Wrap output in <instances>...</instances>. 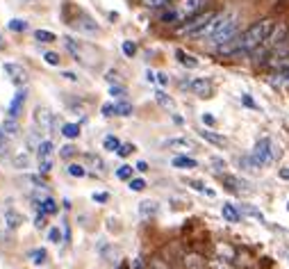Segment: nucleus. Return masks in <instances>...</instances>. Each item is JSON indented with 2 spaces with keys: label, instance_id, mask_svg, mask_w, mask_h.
Returning a JSON list of instances; mask_svg holds the SVG:
<instances>
[{
  "label": "nucleus",
  "instance_id": "c9c22d12",
  "mask_svg": "<svg viewBox=\"0 0 289 269\" xmlns=\"http://www.w3.org/2000/svg\"><path fill=\"white\" fill-rule=\"evenodd\" d=\"M53 162H55V158H41L39 160V171L41 174H48V171L53 169Z\"/></svg>",
  "mask_w": 289,
  "mask_h": 269
},
{
  "label": "nucleus",
  "instance_id": "58836bf2",
  "mask_svg": "<svg viewBox=\"0 0 289 269\" xmlns=\"http://www.w3.org/2000/svg\"><path fill=\"white\" fill-rule=\"evenodd\" d=\"M73 155H75V149H73V146H62V149H59V158H73Z\"/></svg>",
  "mask_w": 289,
  "mask_h": 269
},
{
  "label": "nucleus",
  "instance_id": "a878e982",
  "mask_svg": "<svg viewBox=\"0 0 289 269\" xmlns=\"http://www.w3.org/2000/svg\"><path fill=\"white\" fill-rule=\"evenodd\" d=\"M7 28H10L12 32H25L30 25H28V21H25V19H12L10 23H7Z\"/></svg>",
  "mask_w": 289,
  "mask_h": 269
},
{
  "label": "nucleus",
  "instance_id": "864d4df0",
  "mask_svg": "<svg viewBox=\"0 0 289 269\" xmlns=\"http://www.w3.org/2000/svg\"><path fill=\"white\" fill-rule=\"evenodd\" d=\"M203 123H205V125H214V116H212L210 112H205V114H203Z\"/></svg>",
  "mask_w": 289,
  "mask_h": 269
},
{
  "label": "nucleus",
  "instance_id": "20e7f679",
  "mask_svg": "<svg viewBox=\"0 0 289 269\" xmlns=\"http://www.w3.org/2000/svg\"><path fill=\"white\" fill-rule=\"evenodd\" d=\"M255 158V162L260 167H264V165H269L271 160H273V144H271V140L269 137H262L257 144H255V149H253V153H250Z\"/></svg>",
  "mask_w": 289,
  "mask_h": 269
},
{
  "label": "nucleus",
  "instance_id": "6e6552de",
  "mask_svg": "<svg viewBox=\"0 0 289 269\" xmlns=\"http://www.w3.org/2000/svg\"><path fill=\"white\" fill-rule=\"evenodd\" d=\"M32 119H35V125L41 130V132H50V128H53V114H50L48 107H35V114H32Z\"/></svg>",
  "mask_w": 289,
  "mask_h": 269
},
{
  "label": "nucleus",
  "instance_id": "7c9ffc66",
  "mask_svg": "<svg viewBox=\"0 0 289 269\" xmlns=\"http://www.w3.org/2000/svg\"><path fill=\"white\" fill-rule=\"evenodd\" d=\"M69 176H73V178H84V176H87V169H84L82 165H69Z\"/></svg>",
  "mask_w": 289,
  "mask_h": 269
},
{
  "label": "nucleus",
  "instance_id": "1a4fd4ad",
  "mask_svg": "<svg viewBox=\"0 0 289 269\" xmlns=\"http://www.w3.org/2000/svg\"><path fill=\"white\" fill-rule=\"evenodd\" d=\"M187 89H191L196 96H201V98H210L212 96V82H210V78H194V80H189V87Z\"/></svg>",
  "mask_w": 289,
  "mask_h": 269
},
{
  "label": "nucleus",
  "instance_id": "f8f14e48",
  "mask_svg": "<svg viewBox=\"0 0 289 269\" xmlns=\"http://www.w3.org/2000/svg\"><path fill=\"white\" fill-rule=\"evenodd\" d=\"M167 146L171 151H194V149H196L194 140H187V137H176V140H169Z\"/></svg>",
  "mask_w": 289,
  "mask_h": 269
},
{
  "label": "nucleus",
  "instance_id": "49530a36",
  "mask_svg": "<svg viewBox=\"0 0 289 269\" xmlns=\"http://www.w3.org/2000/svg\"><path fill=\"white\" fill-rule=\"evenodd\" d=\"M107 199H109V196L105 194V192H98V194H93V201H96V203H107Z\"/></svg>",
  "mask_w": 289,
  "mask_h": 269
},
{
  "label": "nucleus",
  "instance_id": "4468645a",
  "mask_svg": "<svg viewBox=\"0 0 289 269\" xmlns=\"http://www.w3.org/2000/svg\"><path fill=\"white\" fill-rule=\"evenodd\" d=\"M176 57H178V62H180L182 66H187V69H196V66L201 64V62H198L196 57L189 55V53H185L182 48H178V50H176Z\"/></svg>",
  "mask_w": 289,
  "mask_h": 269
},
{
  "label": "nucleus",
  "instance_id": "c756f323",
  "mask_svg": "<svg viewBox=\"0 0 289 269\" xmlns=\"http://www.w3.org/2000/svg\"><path fill=\"white\" fill-rule=\"evenodd\" d=\"M30 258H32L35 264H44L46 258H48V253H46V249H35L32 253H30Z\"/></svg>",
  "mask_w": 289,
  "mask_h": 269
},
{
  "label": "nucleus",
  "instance_id": "052dcab7",
  "mask_svg": "<svg viewBox=\"0 0 289 269\" xmlns=\"http://www.w3.org/2000/svg\"><path fill=\"white\" fill-rule=\"evenodd\" d=\"M287 258H289V249H287Z\"/></svg>",
  "mask_w": 289,
  "mask_h": 269
},
{
  "label": "nucleus",
  "instance_id": "423d86ee",
  "mask_svg": "<svg viewBox=\"0 0 289 269\" xmlns=\"http://www.w3.org/2000/svg\"><path fill=\"white\" fill-rule=\"evenodd\" d=\"M69 23L73 25L75 30L84 32V35H96V32H98V23H96L89 14H84V12H80V10H78V14H75V19L69 21Z\"/></svg>",
  "mask_w": 289,
  "mask_h": 269
},
{
  "label": "nucleus",
  "instance_id": "79ce46f5",
  "mask_svg": "<svg viewBox=\"0 0 289 269\" xmlns=\"http://www.w3.org/2000/svg\"><path fill=\"white\" fill-rule=\"evenodd\" d=\"M212 167H214L216 171H223V169H226V160H221V158H212Z\"/></svg>",
  "mask_w": 289,
  "mask_h": 269
},
{
  "label": "nucleus",
  "instance_id": "4c0bfd02",
  "mask_svg": "<svg viewBox=\"0 0 289 269\" xmlns=\"http://www.w3.org/2000/svg\"><path fill=\"white\" fill-rule=\"evenodd\" d=\"M132 151H134V146H132V144H121V146H118L116 153L121 155V158H127V155L132 153Z\"/></svg>",
  "mask_w": 289,
  "mask_h": 269
},
{
  "label": "nucleus",
  "instance_id": "4be33fe9",
  "mask_svg": "<svg viewBox=\"0 0 289 269\" xmlns=\"http://www.w3.org/2000/svg\"><path fill=\"white\" fill-rule=\"evenodd\" d=\"M53 151H55V146H53L50 140L39 142V146H37V155H39V160L41 158H53Z\"/></svg>",
  "mask_w": 289,
  "mask_h": 269
},
{
  "label": "nucleus",
  "instance_id": "b1692460",
  "mask_svg": "<svg viewBox=\"0 0 289 269\" xmlns=\"http://www.w3.org/2000/svg\"><path fill=\"white\" fill-rule=\"evenodd\" d=\"M62 134L64 137H69V140H75V137H80V125L78 123H64Z\"/></svg>",
  "mask_w": 289,
  "mask_h": 269
},
{
  "label": "nucleus",
  "instance_id": "f257e3e1",
  "mask_svg": "<svg viewBox=\"0 0 289 269\" xmlns=\"http://www.w3.org/2000/svg\"><path fill=\"white\" fill-rule=\"evenodd\" d=\"M273 28H275L273 19H262V21H257V23H253L244 35H239V53H255V50L269 39Z\"/></svg>",
  "mask_w": 289,
  "mask_h": 269
},
{
  "label": "nucleus",
  "instance_id": "c03bdc74",
  "mask_svg": "<svg viewBox=\"0 0 289 269\" xmlns=\"http://www.w3.org/2000/svg\"><path fill=\"white\" fill-rule=\"evenodd\" d=\"M244 210H246V212H248L250 214V217H255V219H264V217H262V212H260V210H255V208H250V205H244Z\"/></svg>",
  "mask_w": 289,
  "mask_h": 269
},
{
  "label": "nucleus",
  "instance_id": "ddd939ff",
  "mask_svg": "<svg viewBox=\"0 0 289 269\" xmlns=\"http://www.w3.org/2000/svg\"><path fill=\"white\" fill-rule=\"evenodd\" d=\"M37 208H39V212H44V214H55V212H57V201H55V199H50V196H44V199H39V201H37Z\"/></svg>",
  "mask_w": 289,
  "mask_h": 269
},
{
  "label": "nucleus",
  "instance_id": "5701e85b",
  "mask_svg": "<svg viewBox=\"0 0 289 269\" xmlns=\"http://www.w3.org/2000/svg\"><path fill=\"white\" fill-rule=\"evenodd\" d=\"M132 105L130 103H125V100H121V103H114V114L116 116H130L132 114Z\"/></svg>",
  "mask_w": 289,
  "mask_h": 269
},
{
  "label": "nucleus",
  "instance_id": "a211bd4d",
  "mask_svg": "<svg viewBox=\"0 0 289 269\" xmlns=\"http://www.w3.org/2000/svg\"><path fill=\"white\" fill-rule=\"evenodd\" d=\"M139 214H141L143 219L155 217V214H157V203H155V201H143V203H139Z\"/></svg>",
  "mask_w": 289,
  "mask_h": 269
},
{
  "label": "nucleus",
  "instance_id": "39448f33",
  "mask_svg": "<svg viewBox=\"0 0 289 269\" xmlns=\"http://www.w3.org/2000/svg\"><path fill=\"white\" fill-rule=\"evenodd\" d=\"M203 5H205V0H180L176 5L178 21H187V19H191V16H196Z\"/></svg>",
  "mask_w": 289,
  "mask_h": 269
},
{
  "label": "nucleus",
  "instance_id": "9b49d317",
  "mask_svg": "<svg viewBox=\"0 0 289 269\" xmlns=\"http://www.w3.org/2000/svg\"><path fill=\"white\" fill-rule=\"evenodd\" d=\"M19 119H12V116H7L5 121H3V125H0V134L3 137H7V140H14V137H19Z\"/></svg>",
  "mask_w": 289,
  "mask_h": 269
},
{
  "label": "nucleus",
  "instance_id": "72a5a7b5",
  "mask_svg": "<svg viewBox=\"0 0 289 269\" xmlns=\"http://www.w3.org/2000/svg\"><path fill=\"white\" fill-rule=\"evenodd\" d=\"M130 190H132V192H143V190H146V180H143V178H130Z\"/></svg>",
  "mask_w": 289,
  "mask_h": 269
},
{
  "label": "nucleus",
  "instance_id": "8fccbe9b",
  "mask_svg": "<svg viewBox=\"0 0 289 269\" xmlns=\"http://www.w3.org/2000/svg\"><path fill=\"white\" fill-rule=\"evenodd\" d=\"M157 82H160L162 87H167L169 85V75L167 73H157Z\"/></svg>",
  "mask_w": 289,
  "mask_h": 269
},
{
  "label": "nucleus",
  "instance_id": "ea45409f",
  "mask_svg": "<svg viewBox=\"0 0 289 269\" xmlns=\"http://www.w3.org/2000/svg\"><path fill=\"white\" fill-rule=\"evenodd\" d=\"M48 239H50V242H55V244H59V242H62V233H59V228H50Z\"/></svg>",
  "mask_w": 289,
  "mask_h": 269
},
{
  "label": "nucleus",
  "instance_id": "c85d7f7f",
  "mask_svg": "<svg viewBox=\"0 0 289 269\" xmlns=\"http://www.w3.org/2000/svg\"><path fill=\"white\" fill-rule=\"evenodd\" d=\"M64 46L69 48V53L75 57V60H82V57H80V48H78V46H75V41L71 39V37H64Z\"/></svg>",
  "mask_w": 289,
  "mask_h": 269
},
{
  "label": "nucleus",
  "instance_id": "3c124183",
  "mask_svg": "<svg viewBox=\"0 0 289 269\" xmlns=\"http://www.w3.org/2000/svg\"><path fill=\"white\" fill-rule=\"evenodd\" d=\"M62 78H66V80H69V82H78V75H75V73H71V71H64V73H62Z\"/></svg>",
  "mask_w": 289,
  "mask_h": 269
},
{
  "label": "nucleus",
  "instance_id": "f03ea898",
  "mask_svg": "<svg viewBox=\"0 0 289 269\" xmlns=\"http://www.w3.org/2000/svg\"><path fill=\"white\" fill-rule=\"evenodd\" d=\"M237 30H239V19H237V14L235 12H226V19H223V23L219 25V30L210 37V44H214V46L226 44V41L235 39Z\"/></svg>",
  "mask_w": 289,
  "mask_h": 269
},
{
  "label": "nucleus",
  "instance_id": "e433bc0d",
  "mask_svg": "<svg viewBox=\"0 0 289 269\" xmlns=\"http://www.w3.org/2000/svg\"><path fill=\"white\" fill-rule=\"evenodd\" d=\"M44 60L48 62L50 66H59V62H62V60H59V55H57V53H46V55H44Z\"/></svg>",
  "mask_w": 289,
  "mask_h": 269
},
{
  "label": "nucleus",
  "instance_id": "aec40b11",
  "mask_svg": "<svg viewBox=\"0 0 289 269\" xmlns=\"http://www.w3.org/2000/svg\"><path fill=\"white\" fill-rule=\"evenodd\" d=\"M155 100H157L160 105H162L164 110H171V112L176 110V100H173L171 96H167L164 91H155Z\"/></svg>",
  "mask_w": 289,
  "mask_h": 269
},
{
  "label": "nucleus",
  "instance_id": "6ab92c4d",
  "mask_svg": "<svg viewBox=\"0 0 289 269\" xmlns=\"http://www.w3.org/2000/svg\"><path fill=\"white\" fill-rule=\"evenodd\" d=\"M201 137H203L205 142H210V144H214V146H226V144H228L226 137H221V134L212 132V130H201Z\"/></svg>",
  "mask_w": 289,
  "mask_h": 269
},
{
  "label": "nucleus",
  "instance_id": "7ed1b4c3",
  "mask_svg": "<svg viewBox=\"0 0 289 269\" xmlns=\"http://www.w3.org/2000/svg\"><path fill=\"white\" fill-rule=\"evenodd\" d=\"M219 14V12H198L196 16H191V19L185 21V25H180L178 28V35H187V37H196L198 32L205 28L207 23H210L214 16Z\"/></svg>",
  "mask_w": 289,
  "mask_h": 269
},
{
  "label": "nucleus",
  "instance_id": "4d7b16f0",
  "mask_svg": "<svg viewBox=\"0 0 289 269\" xmlns=\"http://www.w3.org/2000/svg\"><path fill=\"white\" fill-rule=\"evenodd\" d=\"M137 171H141V174H146V171H148V165L143 162V160H141V162H137Z\"/></svg>",
  "mask_w": 289,
  "mask_h": 269
},
{
  "label": "nucleus",
  "instance_id": "0eeeda50",
  "mask_svg": "<svg viewBox=\"0 0 289 269\" xmlns=\"http://www.w3.org/2000/svg\"><path fill=\"white\" fill-rule=\"evenodd\" d=\"M3 71H5L7 78H10L16 87H25V82H28V71H25L21 64L7 62V64H3Z\"/></svg>",
  "mask_w": 289,
  "mask_h": 269
},
{
  "label": "nucleus",
  "instance_id": "a19ab883",
  "mask_svg": "<svg viewBox=\"0 0 289 269\" xmlns=\"http://www.w3.org/2000/svg\"><path fill=\"white\" fill-rule=\"evenodd\" d=\"M143 3H146V7L155 10V7H162V5H167V3H171V0H143Z\"/></svg>",
  "mask_w": 289,
  "mask_h": 269
},
{
  "label": "nucleus",
  "instance_id": "5fc2aeb1",
  "mask_svg": "<svg viewBox=\"0 0 289 269\" xmlns=\"http://www.w3.org/2000/svg\"><path fill=\"white\" fill-rule=\"evenodd\" d=\"M105 78H107L109 82H116V80H118V73H116V71H107V73H105Z\"/></svg>",
  "mask_w": 289,
  "mask_h": 269
},
{
  "label": "nucleus",
  "instance_id": "dca6fc26",
  "mask_svg": "<svg viewBox=\"0 0 289 269\" xmlns=\"http://www.w3.org/2000/svg\"><path fill=\"white\" fill-rule=\"evenodd\" d=\"M21 224H23V214L14 212V210H7V212H5V226H7V228L16 230Z\"/></svg>",
  "mask_w": 289,
  "mask_h": 269
},
{
  "label": "nucleus",
  "instance_id": "a18cd8bd",
  "mask_svg": "<svg viewBox=\"0 0 289 269\" xmlns=\"http://www.w3.org/2000/svg\"><path fill=\"white\" fill-rule=\"evenodd\" d=\"M35 226H37V228H44V226H46V214H44V212H39V214H37Z\"/></svg>",
  "mask_w": 289,
  "mask_h": 269
},
{
  "label": "nucleus",
  "instance_id": "37998d69",
  "mask_svg": "<svg viewBox=\"0 0 289 269\" xmlns=\"http://www.w3.org/2000/svg\"><path fill=\"white\" fill-rule=\"evenodd\" d=\"M109 94L123 98V96H125V89H123V87H118V85H112V87H109Z\"/></svg>",
  "mask_w": 289,
  "mask_h": 269
},
{
  "label": "nucleus",
  "instance_id": "412c9836",
  "mask_svg": "<svg viewBox=\"0 0 289 269\" xmlns=\"http://www.w3.org/2000/svg\"><path fill=\"white\" fill-rule=\"evenodd\" d=\"M223 183L228 185V190H235V192H241V190H248V183H244V180L235 178V176H226L223 178Z\"/></svg>",
  "mask_w": 289,
  "mask_h": 269
},
{
  "label": "nucleus",
  "instance_id": "473e14b6",
  "mask_svg": "<svg viewBox=\"0 0 289 269\" xmlns=\"http://www.w3.org/2000/svg\"><path fill=\"white\" fill-rule=\"evenodd\" d=\"M116 176H118L121 180H130V178H132V167H130V165L118 167V169H116Z\"/></svg>",
  "mask_w": 289,
  "mask_h": 269
},
{
  "label": "nucleus",
  "instance_id": "f704fd0d",
  "mask_svg": "<svg viewBox=\"0 0 289 269\" xmlns=\"http://www.w3.org/2000/svg\"><path fill=\"white\" fill-rule=\"evenodd\" d=\"M185 264H187L189 269H198V267L203 264V260H201V255H187V258H185Z\"/></svg>",
  "mask_w": 289,
  "mask_h": 269
},
{
  "label": "nucleus",
  "instance_id": "de8ad7c7",
  "mask_svg": "<svg viewBox=\"0 0 289 269\" xmlns=\"http://www.w3.org/2000/svg\"><path fill=\"white\" fill-rule=\"evenodd\" d=\"M103 114L105 116H114V103H105L103 105Z\"/></svg>",
  "mask_w": 289,
  "mask_h": 269
},
{
  "label": "nucleus",
  "instance_id": "13d9d810",
  "mask_svg": "<svg viewBox=\"0 0 289 269\" xmlns=\"http://www.w3.org/2000/svg\"><path fill=\"white\" fill-rule=\"evenodd\" d=\"M280 178L289 180V169H280Z\"/></svg>",
  "mask_w": 289,
  "mask_h": 269
},
{
  "label": "nucleus",
  "instance_id": "680f3d73",
  "mask_svg": "<svg viewBox=\"0 0 289 269\" xmlns=\"http://www.w3.org/2000/svg\"><path fill=\"white\" fill-rule=\"evenodd\" d=\"M287 210H289V203H287Z\"/></svg>",
  "mask_w": 289,
  "mask_h": 269
},
{
  "label": "nucleus",
  "instance_id": "6e6d98bb",
  "mask_svg": "<svg viewBox=\"0 0 289 269\" xmlns=\"http://www.w3.org/2000/svg\"><path fill=\"white\" fill-rule=\"evenodd\" d=\"M146 80H148V82H157V73H153V71H146Z\"/></svg>",
  "mask_w": 289,
  "mask_h": 269
},
{
  "label": "nucleus",
  "instance_id": "9d476101",
  "mask_svg": "<svg viewBox=\"0 0 289 269\" xmlns=\"http://www.w3.org/2000/svg\"><path fill=\"white\" fill-rule=\"evenodd\" d=\"M25 96H28L25 87H23V89L16 91L14 98H12V100H10V105H7V116H12V119H19L21 110H23V103H25Z\"/></svg>",
  "mask_w": 289,
  "mask_h": 269
},
{
  "label": "nucleus",
  "instance_id": "bb28decb",
  "mask_svg": "<svg viewBox=\"0 0 289 269\" xmlns=\"http://www.w3.org/2000/svg\"><path fill=\"white\" fill-rule=\"evenodd\" d=\"M12 162H14L16 169H23V167H28V165H30V155H28V151H21V153H16Z\"/></svg>",
  "mask_w": 289,
  "mask_h": 269
},
{
  "label": "nucleus",
  "instance_id": "603ef678",
  "mask_svg": "<svg viewBox=\"0 0 289 269\" xmlns=\"http://www.w3.org/2000/svg\"><path fill=\"white\" fill-rule=\"evenodd\" d=\"M130 269H143V260L141 258H134L132 262H130Z\"/></svg>",
  "mask_w": 289,
  "mask_h": 269
},
{
  "label": "nucleus",
  "instance_id": "bf43d9fd",
  "mask_svg": "<svg viewBox=\"0 0 289 269\" xmlns=\"http://www.w3.org/2000/svg\"><path fill=\"white\" fill-rule=\"evenodd\" d=\"M5 48V39H3V35H0V50Z\"/></svg>",
  "mask_w": 289,
  "mask_h": 269
},
{
  "label": "nucleus",
  "instance_id": "cd10ccee",
  "mask_svg": "<svg viewBox=\"0 0 289 269\" xmlns=\"http://www.w3.org/2000/svg\"><path fill=\"white\" fill-rule=\"evenodd\" d=\"M103 146H105V151H118L121 142H118V137H114V134H107L103 140Z\"/></svg>",
  "mask_w": 289,
  "mask_h": 269
},
{
  "label": "nucleus",
  "instance_id": "f3484780",
  "mask_svg": "<svg viewBox=\"0 0 289 269\" xmlns=\"http://www.w3.org/2000/svg\"><path fill=\"white\" fill-rule=\"evenodd\" d=\"M171 165L178 167V169H196L198 162L194 158H187V155H178V158H173Z\"/></svg>",
  "mask_w": 289,
  "mask_h": 269
},
{
  "label": "nucleus",
  "instance_id": "2f4dec72",
  "mask_svg": "<svg viewBox=\"0 0 289 269\" xmlns=\"http://www.w3.org/2000/svg\"><path fill=\"white\" fill-rule=\"evenodd\" d=\"M121 48H123V55L125 57H132L134 53H137V44H134V41H123Z\"/></svg>",
  "mask_w": 289,
  "mask_h": 269
},
{
  "label": "nucleus",
  "instance_id": "2eb2a0df",
  "mask_svg": "<svg viewBox=\"0 0 289 269\" xmlns=\"http://www.w3.org/2000/svg\"><path fill=\"white\" fill-rule=\"evenodd\" d=\"M221 212H223V219H226V221H230V224H237V221L241 219L239 210H237L232 203H223V208H221Z\"/></svg>",
  "mask_w": 289,
  "mask_h": 269
},
{
  "label": "nucleus",
  "instance_id": "393cba45",
  "mask_svg": "<svg viewBox=\"0 0 289 269\" xmlns=\"http://www.w3.org/2000/svg\"><path fill=\"white\" fill-rule=\"evenodd\" d=\"M35 39L41 41V44H53V41H57V37H55V32H50V30H37Z\"/></svg>",
  "mask_w": 289,
  "mask_h": 269
},
{
  "label": "nucleus",
  "instance_id": "09e8293b",
  "mask_svg": "<svg viewBox=\"0 0 289 269\" xmlns=\"http://www.w3.org/2000/svg\"><path fill=\"white\" fill-rule=\"evenodd\" d=\"M241 103H244V105H246V107H257V105H255V100H253V98H250V96H248V94H244V96H241Z\"/></svg>",
  "mask_w": 289,
  "mask_h": 269
}]
</instances>
